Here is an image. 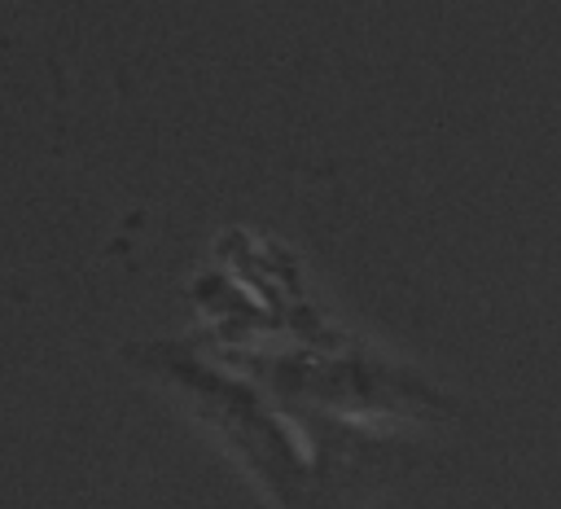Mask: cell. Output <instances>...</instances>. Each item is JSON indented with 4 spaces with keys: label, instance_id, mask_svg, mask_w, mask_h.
<instances>
[{
    "label": "cell",
    "instance_id": "obj_1",
    "mask_svg": "<svg viewBox=\"0 0 561 509\" xmlns=\"http://www.w3.org/2000/svg\"><path fill=\"white\" fill-rule=\"evenodd\" d=\"M123 360L162 386L272 509H316V465L307 434L289 404L259 386L245 369L202 355L184 338L131 342L123 347Z\"/></svg>",
    "mask_w": 561,
    "mask_h": 509
},
{
    "label": "cell",
    "instance_id": "obj_2",
    "mask_svg": "<svg viewBox=\"0 0 561 509\" xmlns=\"http://www.w3.org/2000/svg\"><path fill=\"white\" fill-rule=\"evenodd\" d=\"M237 369H245L259 386H267L285 404H307L324 408L337 417L355 421H377V426H438L451 421L460 408L447 391H438L425 373L359 351V347H280V351H237Z\"/></svg>",
    "mask_w": 561,
    "mask_h": 509
},
{
    "label": "cell",
    "instance_id": "obj_3",
    "mask_svg": "<svg viewBox=\"0 0 561 509\" xmlns=\"http://www.w3.org/2000/svg\"><path fill=\"white\" fill-rule=\"evenodd\" d=\"M289 412L298 417L311 448L316 509H359L421 461V448L403 426L355 421L307 404H289Z\"/></svg>",
    "mask_w": 561,
    "mask_h": 509
}]
</instances>
